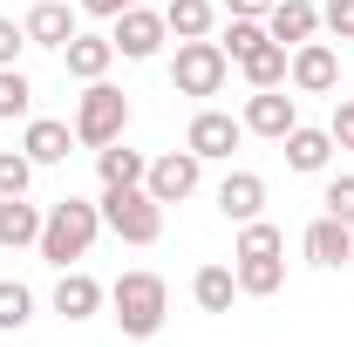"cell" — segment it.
Returning <instances> with one entry per match:
<instances>
[{
  "mask_svg": "<svg viewBox=\"0 0 354 347\" xmlns=\"http://www.w3.org/2000/svg\"><path fill=\"white\" fill-rule=\"evenodd\" d=\"M164 35H171V28H164V14H157V7H143V0L123 7V14H116V28H109L116 55H130V62H150V55L164 48Z\"/></svg>",
  "mask_w": 354,
  "mask_h": 347,
  "instance_id": "7",
  "label": "cell"
},
{
  "mask_svg": "<svg viewBox=\"0 0 354 347\" xmlns=\"http://www.w3.org/2000/svg\"><path fill=\"white\" fill-rule=\"evenodd\" d=\"M191 300L205 306V313H232V300H239V272H232V265H198Z\"/></svg>",
  "mask_w": 354,
  "mask_h": 347,
  "instance_id": "20",
  "label": "cell"
},
{
  "mask_svg": "<svg viewBox=\"0 0 354 347\" xmlns=\"http://www.w3.org/2000/svg\"><path fill=\"white\" fill-rule=\"evenodd\" d=\"M35 109V82L21 75V68H0V123H14V116H28Z\"/></svg>",
  "mask_w": 354,
  "mask_h": 347,
  "instance_id": "27",
  "label": "cell"
},
{
  "mask_svg": "<svg viewBox=\"0 0 354 347\" xmlns=\"http://www.w3.org/2000/svg\"><path fill=\"white\" fill-rule=\"evenodd\" d=\"M68 143H75V123H55V116H35L28 136H21L28 164H62V157H68Z\"/></svg>",
  "mask_w": 354,
  "mask_h": 347,
  "instance_id": "17",
  "label": "cell"
},
{
  "mask_svg": "<svg viewBox=\"0 0 354 347\" xmlns=\"http://www.w3.org/2000/svg\"><path fill=\"white\" fill-rule=\"evenodd\" d=\"M198 177H205V157H191V150H164V157L143 171V191H150L157 205H184V198L198 191Z\"/></svg>",
  "mask_w": 354,
  "mask_h": 347,
  "instance_id": "6",
  "label": "cell"
},
{
  "mask_svg": "<svg viewBox=\"0 0 354 347\" xmlns=\"http://www.w3.org/2000/svg\"><path fill=\"white\" fill-rule=\"evenodd\" d=\"M0 245L21 252V245H41V212L28 198H0Z\"/></svg>",
  "mask_w": 354,
  "mask_h": 347,
  "instance_id": "19",
  "label": "cell"
},
{
  "mask_svg": "<svg viewBox=\"0 0 354 347\" xmlns=\"http://www.w3.org/2000/svg\"><path fill=\"white\" fill-rule=\"evenodd\" d=\"M28 184H35L28 150H0V198H28Z\"/></svg>",
  "mask_w": 354,
  "mask_h": 347,
  "instance_id": "28",
  "label": "cell"
},
{
  "mask_svg": "<svg viewBox=\"0 0 354 347\" xmlns=\"http://www.w3.org/2000/svg\"><path fill=\"white\" fill-rule=\"evenodd\" d=\"M95 212H102V225H109L123 245H157V238H164V205H157L143 184H109Z\"/></svg>",
  "mask_w": 354,
  "mask_h": 347,
  "instance_id": "3",
  "label": "cell"
},
{
  "mask_svg": "<svg viewBox=\"0 0 354 347\" xmlns=\"http://www.w3.org/2000/svg\"><path fill=\"white\" fill-rule=\"evenodd\" d=\"M232 272H239V293L245 300H272L286 286V259H232Z\"/></svg>",
  "mask_w": 354,
  "mask_h": 347,
  "instance_id": "22",
  "label": "cell"
},
{
  "mask_svg": "<svg viewBox=\"0 0 354 347\" xmlns=\"http://www.w3.org/2000/svg\"><path fill=\"white\" fill-rule=\"evenodd\" d=\"M123 7H136V0H82V14H95V21H116Z\"/></svg>",
  "mask_w": 354,
  "mask_h": 347,
  "instance_id": "35",
  "label": "cell"
},
{
  "mask_svg": "<svg viewBox=\"0 0 354 347\" xmlns=\"http://www.w3.org/2000/svg\"><path fill=\"white\" fill-rule=\"evenodd\" d=\"M225 75H232V55L218 41H177V62H171V88L177 95H218Z\"/></svg>",
  "mask_w": 354,
  "mask_h": 347,
  "instance_id": "5",
  "label": "cell"
},
{
  "mask_svg": "<svg viewBox=\"0 0 354 347\" xmlns=\"http://www.w3.org/2000/svg\"><path fill=\"white\" fill-rule=\"evenodd\" d=\"M218 212L232 218V225H252V218L266 212V177H259V171H225V184H218Z\"/></svg>",
  "mask_w": 354,
  "mask_h": 347,
  "instance_id": "12",
  "label": "cell"
},
{
  "mask_svg": "<svg viewBox=\"0 0 354 347\" xmlns=\"http://www.w3.org/2000/svg\"><path fill=\"white\" fill-rule=\"evenodd\" d=\"M286 62H293V48H279L272 35H266L239 68H245V82H252V88H286Z\"/></svg>",
  "mask_w": 354,
  "mask_h": 347,
  "instance_id": "21",
  "label": "cell"
},
{
  "mask_svg": "<svg viewBox=\"0 0 354 347\" xmlns=\"http://www.w3.org/2000/svg\"><path fill=\"white\" fill-rule=\"evenodd\" d=\"M164 313H171V286H164L157 272H123V279L109 286V320H116L130 341H150V334L164 327Z\"/></svg>",
  "mask_w": 354,
  "mask_h": 347,
  "instance_id": "1",
  "label": "cell"
},
{
  "mask_svg": "<svg viewBox=\"0 0 354 347\" xmlns=\"http://www.w3.org/2000/svg\"><path fill=\"white\" fill-rule=\"evenodd\" d=\"M95 171H102V191H109V184H143L150 157H143V150H123V136H116L109 150H95Z\"/></svg>",
  "mask_w": 354,
  "mask_h": 347,
  "instance_id": "24",
  "label": "cell"
},
{
  "mask_svg": "<svg viewBox=\"0 0 354 347\" xmlns=\"http://www.w3.org/2000/svg\"><path fill=\"white\" fill-rule=\"evenodd\" d=\"M266 41V21H239V14H232V28H225V55H232V62H245V55H252V48Z\"/></svg>",
  "mask_w": 354,
  "mask_h": 347,
  "instance_id": "29",
  "label": "cell"
},
{
  "mask_svg": "<svg viewBox=\"0 0 354 347\" xmlns=\"http://www.w3.org/2000/svg\"><path fill=\"white\" fill-rule=\"evenodd\" d=\"M279 143H286V164H293V171H307V177L327 171V157H334V136H327V130H307V123H293Z\"/></svg>",
  "mask_w": 354,
  "mask_h": 347,
  "instance_id": "18",
  "label": "cell"
},
{
  "mask_svg": "<svg viewBox=\"0 0 354 347\" xmlns=\"http://www.w3.org/2000/svg\"><path fill=\"white\" fill-rule=\"evenodd\" d=\"M95 232H102V212H95V205H82V198H62V205L41 218V259H48V265L88 259Z\"/></svg>",
  "mask_w": 354,
  "mask_h": 347,
  "instance_id": "2",
  "label": "cell"
},
{
  "mask_svg": "<svg viewBox=\"0 0 354 347\" xmlns=\"http://www.w3.org/2000/svg\"><path fill=\"white\" fill-rule=\"evenodd\" d=\"M239 143H245V123H239V116H225V109H198V116H191V130H184V150H191V157H205V164H212V157H232Z\"/></svg>",
  "mask_w": 354,
  "mask_h": 347,
  "instance_id": "8",
  "label": "cell"
},
{
  "mask_svg": "<svg viewBox=\"0 0 354 347\" xmlns=\"http://www.w3.org/2000/svg\"><path fill=\"white\" fill-rule=\"evenodd\" d=\"M320 205H327V218H341V225H354V177H327Z\"/></svg>",
  "mask_w": 354,
  "mask_h": 347,
  "instance_id": "30",
  "label": "cell"
},
{
  "mask_svg": "<svg viewBox=\"0 0 354 347\" xmlns=\"http://www.w3.org/2000/svg\"><path fill=\"white\" fill-rule=\"evenodd\" d=\"M28 41L35 48H68L82 28H75V7H62V0H41V7H28Z\"/></svg>",
  "mask_w": 354,
  "mask_h": 347,
  "instance_id": "15",
  "label": "cell"
},
{
  "mask_svg": "<svg viewBox=\"0 0 354 347\" xmlns=\"http://www.w3.org/2000/svg\"><path fill=\"white\" fill-rule=\"evenodd\" d=\"M102 300H109V293H102L88 272L62 265V279H55V313H62V320H95V313H102Z\"/></svg>",
  "mask_w": 354,
  "mask_h": 347,
  "instance_id": "14",
  "label": "cell"
},
{
  "mask_svg": "<svg viewBox=\"0 0 354 347\" xmlns=\"http://www.w3.org/2000/svg\"><path fill=\"white\" fill-rule=\"evenodd\" d=\"M279 252H286V232H279V225H266V218L239 225V245H232V259H279Z\"/></svg>",
  "mask_w": 354,
  "mask_h": 347,
  "instance_id": "25",
  "label": "cell"
},
{
  "mask_svg": "<svg viewBox=\"0 0 354 347\" xmlns=\"http://www.w3.org/2000/svg\"><path fill=\"white\" fill-rule=\"evenodd\" d=\"M245 136H266V143H279V136L300 123V109H293V95L286 88H252V102H245Z\"/></svg>",
  "mask_w": 354,
  "mask_h": 347,
  "instance_id": "10",
  "label": "cell"
},
{
  "mask_svg": "<svg viewBox=\"0 0 354 347\" xmlns=\"http://www.w3.org/2000/svg\"><path fill=\"white\" fill-rule=\"evenodd\" d=\"M109 62H116V41H109V35H75V41L62 48V68H68L75 82H102Z\"/></svg>",
  "mask_w": 354,
  "mask_h": 347,
  "instance_id": "16",
  "label": "cell"
},
{
  "mask_svg": "<svg viewBox=\"0 0 354 347\" xmlns=\"http://www.w3.org/2000/svg\"><path fill=\"white\" fill-rule=\"evenodd\" d=\"M320 28H327L334 41H354V0H327V7H320Z\"/></svg>",
  "mask_w": 354,
  "mask_h": 347,
  "instance_id": "31",
  "label": "cell"
},
{
  "mask_svg": "<svg viewBox=\"0 0 354 347\" xmlns=\"http://www.w3.org/2000/svg\"><path fill=\"white\" fill-rule=\"evenodd\" d=\"M307 259L320 265V272H341V265L354 259V225H341V218H313L307 225Z\"/></svg>",
  "mask_w": 354,
  "mask_h": 347,
  "instance_id": "11",
  "label": "cell"
},
{
  "mask_svg": "<svg viewBox=\"0 0 354 347\" xmlns=\"http://www.w3.org/2000/svg\"><path fill=\"white\" fill-rule=\"evenodd\" d=\"M21 48H28V28L0 14V68H21Z\"/></svg>",
  "mask_w": 354,
  "mask_h": 347,
  "instance_id": "32",
  "label": "cell"
},
{
  "mask_svg": "<svg viewBox=\"0 0 354 347\" xmlns=\"http://www.w3.org/2000/svg\"><path fill=\"white\" fill-rule=\"evenodd\" d=\"M327 136H334V150H354V95H348V102H334V116H327Z\"/></svg>",
  "mask_w": 354,
  "mask_h": 347,
  "instance_id": "33",
  "label": "cell"
},
{
  "mask_svg": "<svg viewBox=\"0 0 354 347\" xmlns=\"http://www.w3.org/2000/svg\"><path fill=\"white\" fill-rule=\"evenodd\" d=\"M225 14H239V21H266L272 0H225Z\"/></svg>",
  "mask_w": 354,
  "mask_h": 347,
  "instance_id": "34",
  "label": "cell"
},
{
  "mask_svg": "<svg viewBox=\"0 0 354 347\" xmlns=\"http://www.w3.org/2000/svg\"><path fill=\"white\" fill-rule=\"evenodd\" d=\"M286 82L300 88V95H327V88L341 82V55H334V41H300L293 62H286Z\"/></svg>",
  "mask_w": 354,
  "mask_h": 347,
  "instance_id": "9",
  "label": "cell"
},
{
  "mask_svg": "<svg viewBox=\"0 0 354 347\" xmlns=\"http://www.w3.org/2000/svg\"><path fill=\"white\" fill-rule=\"evenodd\" d=\"M212 21H218V7H212V0H171V7H164V28H171L177 41H205V35H212Z\"/></svg>",
  "mask_w": 354,
  "mask_h": 347,
  "instance_id": "23",
  "label": "cell"
},
{
  "mask_svg": "<svg viewBox=\"0 0 354 347\" xmlns=\"http://www.w3.org/2000/svg\"><path fill=\"white\" fill-rule=\"evenodd\" d=\"M28 320H35V293L21 279H0V334H21Z\"/></svg>",
  "mask_w": 354,
  "mask_h": 347,
  "instance_id": "26",
  "label": "cell"
},
{
  "mask_svg": "<svg viewBox=\"0 0 354 347\" xmlns=\"http://www.w3.org/2000/svg\"><path fill=\"white\" fill-rule=\"evenodd\" d=\"M266 35H272L279 48L313 41V35H320V7H313V0H272V14H266Z\"/></svg>",
  "mask_w": 354,
  "mask_h": 347,
  "instance_id": "13",
  "label": "cell"
},
{
  "mask_svg": "<svg viewBox=\"0 0 354 347\" xmlns=\"http://www.w3.org/2000/svg\"><path fill=\"white\" fill-rule=\"evenodd\" d=\"M130 130V95L116 82H88L82 102H75V143H88V150H109L116 136Z\"/></svg>",
  "mask_w": 354,
  "mask_h": 347,
  "instance_id": "4",
  "label": "cell"
}]
</instances>
